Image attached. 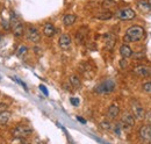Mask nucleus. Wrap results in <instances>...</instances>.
<instances>
[{
	"mask_svg": "<svg viewBox=\"0 0 151 144\" xmlns=\"http://www.w3.org/2000/svg\"><path fill=\"white\" fill-rule=\"evenodd\" d=\"M120 54H121V56H122L123 58H129V57H132L134 53H132V48H130L129 45L123 44V45L120 47Z\"/></svg>",
	"mask_w": 151,
	"mask_h": 144,
	"instance_id": "obj_14",
	"label": "nucleus"
},
{
	"mask_svg": "<svg viewBox=\"0 0 151 144\" xmlns=\"http://www.w3.org/2000/svg\"><path fill=\"white\" fill-rule=\"evenodd\" d=\"M85 36H86V34H83V33H81V30H79V32L77 33V36H76V38H77V42H79V43H83V42H84V38H85Z\"/></svg>",
	"mask_w": 151,
	"mask_h": 144,
	"instance_id": "obj_23",
	"label": "nucleus"
},
{
	"mask_svg": "<svg viewBox=\"0 0 151 144\" xmlns=\"http://www.w3.org/2000/svg\"><path fill=\"white\" fill-rule=\"evenodd\" d=\"M11 119V113L7 110H2L0 112V125H6Z\"/></svg>",
	"mask_w": 151,
	"mask_h": 144,
	"instance_id": "obj_16",
	"label": "nucleus"
},
{
	"mask_svg": "<svg viewBox=\"0 0 151 144\" xmlns=\"http://www.w3.org/2000/svg\"><path fill=\"white\" fill-rule=\"evenodd\" d=\"M15 81H17V83H19L20 85H21V86L24 89V91H28V87H27V85H26L23 81H21V80H19V79H15Z\"/></svg>",
	"mask_w": 151,
	"mask_h": 144,
	"instance_id": "obj_29",
	"label": "nucleus"
},
{
	"mask_svg": "<svg viewBox=\"0 0 151 144\" xmlns=\"http://www.w3.org/2000/svg\"><path fill=\"white\" fill-rule=\"evenodd\" d=\"M40 90L42 91L43 93H44V95H49V92L47 90V87L44 86V85H40Z\"/></svg>",
	"mask_w": 151,
	"mask_h": 144,
	"instance_id": "obj_28",
	"label": "nucleus"
},
{
	"mask_svg": "<svg viewBox=\"0 0 151 144\" xmlns=\"http://www.w3.org/2000/svg\"><path fill=\"white\" fill-rule=\"evenodd\" d=\"M76 15L75 14H66V15H64V18H63V23L65 24V26H72L73 23L76 22Z\"/></svg>",
	"mask_w": 151,
	"mask_h": 144,
	"instance_id": "obj_17",
	"label": "nucleus"
},
{
	"mask_svg": "<svg viewBox=\"0 0 151 144\" xmlns=\"http://www.w3.org/2000/svg\"><path fill=\"white\" fill-rule=\"evenodd\" d=\"M70 101H71V104H72L73 106H78V105H79V99H78V98H71Z\"/></svg>",
	"mask_w": 151,
	"mask_h": 144,
	"instance_id": "obj_27",
	"label": "nucleus"
},
{
	"mask_svg": "<svg viewBox=\"0 0 151 144\" xmlns=\"http://www.w3.org/2000/svg\"><path fill=\"white\" fill-rule=\"evenodd\" d=\"M55 33H56V29H55L54 24L50 23V22H47L44 24V27H43V34L45 36H48V37H51V36L55 35Z\"/></svg>",
	"mask_w": 151,
	"mask_h": 144,
	"instance_id": "obj_13",
	"label": "nucleus"
},
{
	"mask_svg": "<svg viewBox=\"0 0 151 144\" xmlns=\"http://www.w3.org/2000/svg\"><path fill=\"white\" fill-rule=\"evenodd\" d=\"M9 23H11V28L13 29L14 35L17 36V37H20V36L23 35V33H24L23 24H22V22L20 21L19 18L14 13L11 14V21H9Z\"/></svg>",
	"mask_w": 151,
	"mask_h": 144,
	"instance_id": "obj_3",
	"label": "nucleus"
},
{
	"mask_svg": "<svg viewBox=\"0 0 151 144\" xmlns=\"http://www.w3.org/2000/svg\"><path fill=\"white\" fill-rule=\"evenodd\" d=\"M142 89L145 91V92H151V81L150 83H145V84H143Z\"/></svg>",
	"mask_w": 151,
	"mask_h": 144,
	"instance_id": "obj_25",
	"label": "nucleus"
},
{
	"mask_svg": "<svg viewBox=\"0 0 151 144\" xmlns=\"http://www.w3.org/2000/svg\"><path fill=\"white\" fill-rule=\"evenodd\" d=\"M112 18H113V13L109 12V11L99 13V14L95 17V19H98V20H109V19H112Z\"/></svg>",
	"mask_w": 151,
	"mask_h": 144,
	"instance_id": "obj_19",
	"label": "nucleus"
},
{
	"mask_svg": "<svg viewBox=\"0 0 151 144\" xmlns=\"http://www.w3.org/2000/svg\"><path fill=\"white\" fill-rule=\"evenodd\" d=\"M134 73L138 77L148 78V77H151V68L147 65H138L134 69Z\"/></svg>",
	"mask_w": 151,
	"mask_h": 144,
	"instance_id": "obj_9",
	"label": "nucleus"
},
{
	"mask_svg": "<svg viewBox=\"0 0 151 144\" xmlns=\"http://www.w3.org/2000/svg\"><path fill=\"white\" fill-rule=\"evenodd\" d=\"M58 44H59V47L62 49H69L70 45H71V37L68 35V34H63V35L59 37Z\"/></svg>",
	"mask_w": 151,
	"mask_h": 144,
	"instance_id": "obj_12",
	"label": "nucleus"
},
{
	"mask_svg": "<svg viewBox=\"0 0 151 144\" xmlns=\"http://www.w3.org/2000/svg\"><path fill=\"white\" fill-rule=\"evenodd\" d=\"M116 5V2L113 1V0H105L104 2H102V6L105 7V8H111V7H114Z\"/></svg>",
	"mask_w": 151,
	"mask_h": 144,
	"instance_id": "obj_22",
	"label": "nucleus"
},
{
	"mask_svg": "<svg viewBox=\"0 0 151 144\" xmlns=\"http://www.w3.org/2000/svg\"><path fill=\"white\" fill-rule=\"evenodd\" d=\"M26 37H27L28 41H30L33 43H36V42H38L41 40L40 32H38L35 27H33V26L27 27V29H26Z\"/></svg>",
	"mask_w": 151,
	"mask_h": 144,
	"instance_id": "obj_7",
	"label": "nucleus"
},
{
	"mask_svg": "<svg viewBox=\"0 0 151 144\" xmlns=\"http://www.w3.org/2000/svg\"><path fill=\"white\" fill-rule=\"evenodd\" d=\"M100 127H101L102 129H105V130H111V129H112V126H111V123H109L108 121L101 122V123H100Z\"/></svg>",
	"mask_w": 151,
	"mask_h": 144,
	"instance_id": "obj_24",
	"label": "nucleus"
},
{
	"mask_svg": "<svg viewBox=\"0 0 151 144\" xmlns=\"http://www.w3.org/2000/svg\"><path fill=\"white\" fill-rule=\"evenodd\" d=\"M147 119H148V120L151 122V114H149V115H148V117H147Z\"/></svg>",
	"mask_w": 151,
	"mask_h": 144,
	"instance_id": "obj_32",
	"label": "nucleus"
},
{
	"mask_svg": "<svg viewBox=\"0 0 151 144\" xmlns=\"http://www.w3.org/2000/svg\"><path fill=\"white\" fill-rule=\"evenodd\" d=\"M144 34H145V32H144V29L141 26H132V27L127 29L126 35L123 37V41L126 43L141 41L144 37Z\"/></svg>",
	"mask_w": 151,
	"mask_h": 144,
	"instance_id": "obj_1",
	"label": "nucleus"
},
{
	"mask_svg": "<svg viewBox=\"0 0 151 144\" xmlns=\"http://www.w3.org/2000/svg\"><path fill=\"white\" fill-rule=\"evenodd\" d=\"M127 65H128V63H127V58H123V59L120 60V66H121L122 69H126Z\"/></svg>",
	"mask_w": 151,
	"mask_h": 144,
	"instance_id": "obj_26",
	"label": "nucleus"
},
{
	"mask_svg": "<svg viewBox=\"0 0 151 144\" xmlns=\"http://www.w3.org/2000/svg\"><path fill=\"white\" fill-rule=\"evenodd\" d=\"M2 42H4V37H2V36L0 35V45L2 44Z\"/></svg>",
	"mask_w": 151,
	"mask_h": 144,
	"instance_id": "obj_31",
	"label": "nucleus"
},
{
	"mask_svg": "<svg viewBox=\"0 0 151 144\" xmlns=\"http://www.w3.org/2000/svg\"><path fill=\"white\" fill-rule=\"evenodd\" d=\"M70 84L73 86V89H76V90H78V89L81 86L80 79H79V77H78L77 74H72V76L70 77Z\"/></svg>",
	"mask_w": 151,
	"mask_h": 144,
	"instance_id": "obj_18",
	"label": "nucleus"
},
{
	"mask_svg": "<svg viewBox=\"0 0 151 144\" xmlns=\"http://www.w3.org/2000/svg\"><path fill=\"white\" fill-rule=\"evenodd\" d=\"M77 119H78V121H79V122H81V123H86V121H85V120H84V119H81V117H80V116H78V117H77Z\"/></svg>",
	"mask_w": 151,
	"mask_h": 144,
	"instance_id": "obj_30",
	"label": "nucleus"
},
{
	"mask_svg": "<svg viewBox=\"0 0 151 144\" xmlns=\"http://www.w3.org/2000/svg\"><path fill=\"white\" fill-rule=\"evenodd\" d=\"M104 40H105V47H106V49L112 50L114 47H115L116 37L113 34H105L104 35Z\"/></svg>",
	"mask_w": 151,
	"mask_h": 144,
	"instance_id": "obj_11",
	"label": "nucleus"
},
{
	"mask_svg": "<svg viewBox=\"0 0 151 144\" xmlns=\"http://www.w3.org/2000/svg\"><path fill=\"white\" fill-rule=\"evenodd\" d=\"M148 2H149V5H150V7H151V0H148Z\"/></svg>",
	"mask_w": 151,
	"mask_h": 144,
	"instance_id": "obj_33",
	"label": "nucleus"
},
{
	"mask_svg": "<svg viewBox=\"0 0 151 144\" xmlns=\"http://www.w3.org/2000/svg\"><path fill=\"white\" fill-rule=\"evenodd\" d=\"M116 87V84L115 81L112 79H106L104 81H101L99 85H96L94 87L95 93H99V94H106V93H112Z\"/></svg>",
	"mask_w": 151,
	"mask_h": 144,
	"instance_id": "obj_2",
	"label": "nucleus"
},
{
	"mask_svg": "<svg viewBox=\"0 0 151 144\" xmlns=\"http://www.w3.org/2000/svg\"><path fill=\"white\" fill-rule=\"evenodd\" d=\"M119 113H120V108H119V106H117V105H111L109 108H108L107 115H108V117H109V119L114 120L115 117H117Z\"/></svg>",
	"mask_w": 151,
	"mask_h": 144,
	"instance_id": "obj_15",
	"label": "nucleus"
},
{
	"mask_svg": "<svg viewBox=\"0 0 151 144\" xmlns=\"http://www.w3.org/2000/svg\"><path fill=\"white\" fill-rule=\"evenodd\" d=\"M135 116H134V114H124L123 116H122V120H121V125L123 126L124 129H130L132 127H134L135 125Z\"/></svg>",
	"mask_w": 151,
	"mask_h": 144,
	"instance_id": "obj_10",
	"label": "nucleus"
},
{
	"mask_svg": "<svg viewBox=\"0 0 151 144\" xmlns=\"http://www.w3.org/2000/svg\"><path fill=\"white\" fill-rule=\"evenodd\" d=\"M27 51H28V48L26 45H21V47H19V49L17 50V56L21 58V57H23L24 55L27 54Z\"/></svg>",
	"mask_w": 151,
	"mask_h": 144,
	"instance_id": "obj_20",
	"label": "nucleus"
},
{
	"mask_svg": "<svg viewBox=\"0 0 151 144\" xmlns=\"http://www.w3.org/2000/svg\"><path fill=\"white\" fill-rule=\"evenodd\" d=\"M138 135L142 141L144 142H151V125L142 126L138 130Z\"/></svg>",
	"mask_w": 151,
	"mask_h": 144,
	"instance_id": "obj_8",
	"label": "nucleus"
},
{
	"mask_svg": "<svg viewBox=\"0 0 151 144\" xmlns=\"http://www.w3.org/2000/svg\"><path fill=\"white\" fill-rule=\"evenodd\" d=\"M116 18H119L120 20H124V21H128V20H132V19L136 17V13L135 11H132V8H123V9H120L116 12L115 14Z\"/></svg>",
	"mask_w": 151,
	"mask_h": 144,
	"instance_id": "obj_6",
	"label": "nucleus"
},
{
	"mask_svg": "<svg viewBox=\"0 0 151 144\" xmlns=\"http://www.w3.org/2000/svg\"><path fill=\"white\" fill-rule=\"evenodd\" d=\"M132 110L135 119H137V120H144L145 119V110L143 109L142 105L137 100L132 101Z\"/></svg>",
	"mask_w": 151,
	"mask_h": 144,
	"instance_id": "obj_5",
	"label": "nucleus"
},
{
	"mask_svg": "<svg viewBox=\"0 0 151 144\" xmlns=\"http://www.w3.org/2000/svg\"><path fill=\"white\" fill-rule=\"evenodd\" d=\"M138 6H139V8H141L142 11H144V12H149L151 9L149 2H145V1H139V2H138Z\"/></svg>",
	"mask_w": 151,
	"mask_h": 144,
	"instance_id": "obj_21",
	"label": "nucleus"
},
{
	"mask_svg": "<svg viewBox=\"0 0 151 144\" xmlns=\"http://www.w3.org/2000/svg\"><path fill=\"white\" fill-rule=\"evenodd\" d=\"M33 134V128L26 125H19L13 131V136L15 138H26Z\"/></svg>",
	"mask_w": 151,
	"mask_h": 144,
	"instance_id": "obj_4",
	"label": "nucleus"
}]
</instances>
